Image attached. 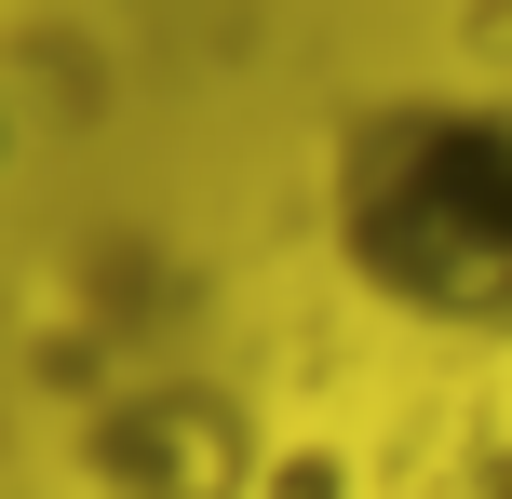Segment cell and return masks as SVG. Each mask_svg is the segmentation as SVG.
<instances>
[{"mask_svg":"<svg viewBox=\"0 0 512 499\" xmlns=\"http://www.w3.org/2000/svg\"><path fill=\"white\" fill-rule=\"evenodd\" d=\"M324 243L364 311L512 351V108L459 81L364 95L324 135Z\"/></svg>","mask_w":512,"mask_h":499,"instance_id":"cell-1","label":"cell"}]
</instances>
